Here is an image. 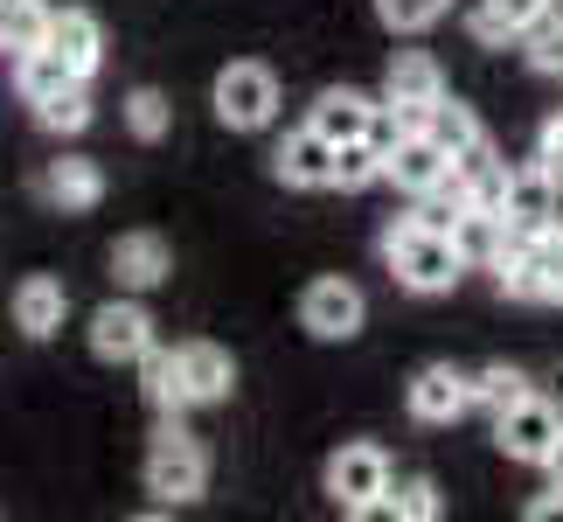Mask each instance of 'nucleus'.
<instances>
[{"instance_id": "obj_1", "label": "nucleus", "mask_w": 563, "mask_h": 522, "mask_svg": "<svg viewBox=\"0 0 563 522\" xmlns=\"http://www.w3.org/2000/svg\"><path fill=\"white\" fill-rule=\"evenodd\" d=\"M383 258H389V272H397L404 293H452V286H460V272H466L452 230H431V224H418V216L383 224Z\"/></svg>"}, {"instance_id": "obj_2", "label": "nucleus", "mask_w": 563, "mask_h": 522, "mask_svg": "<svg viewBox=\"0 0 563 522\" xmlns=\"http://www.w3.org/2000/svg\"><path fill=\"white\" fill-rule=\"evenodd\" d=\"M202 488H209L202 439H188L181 425H161L154 446H146V494H161V502H195Z\"/></svg>"}, {"instance_id": "obj_3", "label": "nucleus", "mask_w": 563, "mask_h": 522, "mask_svg": "<svg viewBox=\"0 0 563 522\" xmlns=\"http://www.w3.org/2000/svg\"><path fill=\"white\" fill-rule=\"evenodd\" d=\"M501 293L522 307H563V237L556 230H529L522 251L501 265Z\"/></svg>"}, {"instance_id": "obj_4", "label": "nucleus", "mask_w": 563, "mask_h": 522, "mask_svg": "<svg viewBox=\"0 0 563 522\" xmlns=\"http://www.w3.org/2000/svg\"><path fill=\"white\" fill-rule=\"evenodd\" d=\"M328 494H334V509H349V515H383V502H389V453L369 446V439L341 446L328 460Z\"/></svg>"}, {"instance_id": "obj_5", "label": "nucleus", "mask_w": 563, "mask_h": 522, "mask_svg": "<svg viewBox=\"0 0 563 522\" xmlns=\"http://www.w3.org/2000/svg\"><path fill=\"white\" fill-rule=\"evenodd\" d=\"M216 119L230 133H265L278 119V77L265 63H223V77H216Z\"/></svg>"}, {"instance_id": "obj_6", "label": "nucleus", "mask_w": 563, "mask_h": 522, "mask_svg": "<svg viewBox=\"0 0 563 522\" xmlns=\"http://www.w3.org/2000/svg\"><path fill=\"white\" fill-rule=\"evenodd\" d=\"M362 320H369V300H362L355 279H313L307 293H299V328H307L313 341H355Z\"/></svg>"}, {"instance_id": "obj_7", "label": "nucleus", "mask_w": 563, "mask_h": 522, "mask_svg": "<svg viewBox=\"0 0 563 522\" xmlns=\"http://www.w3.org/2000/svg\"><path fill=\"white\" fill-rule=\"evenodd\" d=\"M556 439H563V411H556L550 398H536V390H529L515 411H501V418H494V446H501L508 460H522V467H543Z\"/></svg>"}, {"instance_id": "obj_8", "label": "nucleus", "mask_w": 563, "mask_h": 522, "mask_svg": "<svg viewBox=\"0 0 563 522\" xmlns=\"http://www.w3.org/2000/svg\"><path fill=\"white\" fill-rule=\"evenodd\" d=\"M146 348H154V314H146L133 293H125V300H104V307L91 314V356L98 362H133L140 369Z\"/></svg>"}, {"instance_id": "obj_9", "label": "nucleus", "mask_w": 563, "mask_h": 522, "mask_svg": "<svg viewBox=\"0 0 563 522\" xmlns=\"http://www.w3.org/2000/svg\"><path fill=\"white\" fill-rule=\"evenodd\" d=\"M404 404H410L418 425H452L460 411H473V383H466V369H452V362H424L418 377L404 383Z\"/></svg>"}, {"instance_id": "obj_10", "label": "nucleus", "mask_w": 563, "mask_h": 522, "mask_svg": "<svg viewBox=\"0 0 563 522\" xmlns=\"http://www.w3.org/2000/svg\"><path fill=\"white\" fill-rule=\"evenodd\" d=\"M439 98H445V70H439L424 50L389 56V70H383V105H397V112H404V133H410V119H418L424 105H439Z\"/></svg>"}, {"instance_id": "obj_11", "label": "nucleus", "mask_w": 563, "mask_h": 522, "mask_svg": "<svg viewBox=\"0 0 563 522\" xmlns=\"http://www.w3.org/2000/svg\"><path fill=\"white\" fill-rule=\"evenodd\" d=\"M167 272H175V251H167V237H154V230H125L119 244H112V286H119V293H154Z\"/></svg>"}, {"instance_id": "obj_12", "label": "nucleus", "mask_w": 563, "mask_h": 522, "mask_svg": "<svg viewBox=\"0 0 563 522\" xmlns=\"http://www.w3.org/2000/svg\"><path fill=\"white\" fill-rule=\"evenodd\" d=\"M501 216L515 230H556V167L550 161H529L508 174V203Z\"/></svg>"}, {"instance_id": "obj_13", "label": "nucleus", "mask_w": 563, "mask_h": 522, "mask_svg": "<svg viewBox=\"0 0 563 522\" xmlns=\"http://www.w3.org/2000/svg\"><path fill=\"white\" fill-rule=\"evenodd\" d=\"M42 203L63 209V216H77V209H98L104 203V167L98 161H84V154H56L49 167H42Z\"/></svg>"}, {"instance_id": "obj_14", "label": "nucleus", "mask_w": 563, "mask_h": 522, "mask_svg": "<svg viewBox=\"0 0 563 522\" xmlns=\"http://www.w3.org/2000/svg\"><path fill=\"white\" fill-rule=\"evenodd\" d=\"M445 167H452V154L431 133H404L397 146L383 154V182H397L404 195H431L445 182Z\"/></svg>"}, {"instance_id": "obj_15", "label": "nucleus", "mask_w": 563, "mask_h": 522, "mask_svg": "<svg viewBox=\"0 0 563 522\" xmlns=\"http://www.w3.org/2000/svg\"><path fill=\"white\" fill-rule=\"evenodd\" d=\"M307 126L320 140H369V126H376V98L369 91H355V84H334V91H320L313 98V112H307Z\"/></svg>"}, {"instance_id": "obj_16", "label": "nucleus", "mask_w": 563, "mask_h": 522, "mask_svg": "<svg viewBox=\"0 0 563 522\" xmlns=\"http://www.w3.org/2000/svg\"><path fill=\"white\" fill-rule=\"evenodd\" d=\"M278 182L286 188H334V140H320L313 126H299V133H286V146L272 154Z\"/></svg>"}, {"instance_id": "obj_17", "label": "nucleus", "mask_w": 563, "mask_h": 522, "mask_svg": "<svg viewBox=\"0 0 563 522\" xmlns=\"http://www.w3.org/2000/svg\"><path fill=\"white\" fill-rule=\"evenodd\" d=\"M410 133H431V140H439L452 161H466V154H481V146H487V126L473 119V105H460V98L424 105V112L410 119Z\"/></svg>"}, {"instance_id": "obj_18", "label": "nucleus", "mask_w": 563, "mask_h": 522, "mask_svg": "<svg viewBox=\"0 0 563 522\" xmlns=\"http://www.w3.org/2000/svg\"><path fill=\"white\" fill-rule=\"evenodd\" d=\"M49 50L70 63L84 84H91V77H98V63H104V29H98V14H84V8H56V21H49Z\"/></svg>"}, {"instance_id": "obj_19", "label": "nucleus", "mask_w": 563, "mask_h": 522, "mask_svg": "<svg viewBox=\"0 0 563 522\" xmlns=\"http://www.w3.org/2000/svg\"><path fill=\"white\" fill-rule=\"evenodd\" d=\"M63 314H70V293H63V279L35 272V279H21V286H14V328L29 335V341H49V335L63 328Z\"/></svg>"}, {"instance_id": "obj_20", "label": "nucleus", "mask_w": 563, "mask_h": 522, "mask_svg": "<svg viewBox=\"0 0 563 522\" xmlns=\"http://www.w3.org/2000/svg\"><path fill=\"white\" fill-rule=\"evenodd\" d=\"M181 377H188L195 404H223L236 390V362H230L223 341H181Z\"/></svg>"}, {"instance_id": "obj_21", "label": "nucleus", "mask_w": 563, "mask_h": 522, "mask_svg": "<svg viewBox=\"0 0 563 522\" xmlns=\"http://www.w3.org/2000/svg\"><path fill=\"white\" fill-rule=\"evenodd\" d=\"M140 390H146V404L161 411V418H181V411L195 404L188 398V377H181V348H146L140 356Z\"/></svg>"}, {"instance_id": "obj_22", "label": "nucleus", "mask_w": 563, "mask_h": 522, "mask_svg": "<svg viewBox=\"0 0 563 522\" xmlns=\"http://www.w3.org/2000/svg\"><path fill=\"white\" fill-rule=\"evenodd\" d=\"M543 14H550V0H481V8H473V42L508 50V42H522Z\"/></svg>"}, {"instance_id": "obj_23", "label": "nucleus", "mask_w": 563, "mask_h": 522, "mask_svg": "<svg viewBox=\"0 0 563 522\" xmlns=\"http://www.w3.org/2000/svg\"><path fill=\"white\" fill-rule=\"evenodd\" d=\"M70 84H84L70 63H63L49 42L42 50H21L14 56V91H21V105H42V98H56V91H70Z\"/></svg>"}, {"instance_id": "obj_24", "label": "nucleus", "mask_w": 563, "mask_h": 522, "mask_svg": "<svg viewBox=\"0 0 563 522\" xmlns=\"http://www.w3.org/2000/svg\"><path fill=\"white\" fill-rule=\"evenodd\" d=\"M49 21H56V8L49 0H0V50H42L49 42Z\"/></svg>"}, {"instance_id": "obj_25", "label": "nucleus", "mask_w": 563, "mask_h": 522, "mask_svg": "<svg viewBox=\"0 0 563 522\" xmlns=\"http://www.w3.org/2000/svg\"><path fill=\"white\" fill-rule=\"evenodd\" d=\"M466 383H473V404H481L487 418H501V411H515V404L529 398V377L515 362H487V369H473Z\"/></svg>"}, {"instance_id": "obj_26", "label": "nucleus", "mask_w": 563, "mask_h": 522, "mask_svg": "<svg viewBox=\"0 0 563 522\" xmlns=\"http://www.w3.org/2000/svg\"><path fill=\"white\" fill-rule=\"evenodd\" d=\"M383 182V146L376 140H341L334 146V188H369Z\"/></svg>"}, {"instance_id": "obj_27", "label": "nucleus", "mask_w": 563, "mask_h": 522, "mask_svg": "<svg viewBox=\"0 0 563 522\" xmlns=\"http://www.w3.org/2000/svg\"><path fill=\"white\" fill-rule=\"evenodd\" d=\"M439 481H424V474H410V481H397L389 488V502H383V515H397V522H439Z\"/></svg>"}, {"instance_id": "obj_28", "label": "nucleus", "mask_w": 563, "mask_h": 522, "mask_svg": "<svg viewBox=\"0 0 563 522\" xmlns=\"http://www.w3.org/2000/svg\"><path fill=\"white\" fill-rule=\"evenodd\" d=\"M35 126H42V133H84V126H91V98H84V84H70V91H56V98H42V105H35Z\"/></svg>"}, {"instance_id": "obj_29", "label": "nucleus", "mask_w": 563, "mask_h": 522, "mask_svg": "<svg viewBox=\"0 0 563 522\" xmlns=\"http://www.w3.org/2000/svg\"><path fill=\"white\" fill-rule=\"evenodd\" d=\"M445 14V0H376V21L389 35H424Z\"/></svg>"}, {"instance_id": "obj_30", "label": "nucleus", "mask_w": 563, "mask_h": 522, "mask_svg": "<svg viewBox=\"0 0 563 522\" xmlns=\"http://www.w3.org/2000/svg\"><path fill=\"white\" fill-rule=\"evenodd\" d=\"M125 126H133V140H167V98L154 91V84H140L133 98H125Z\"/></svg>"}, {"instance_id": "obj_31", "label": "nucleus", "mask_w": 563, "mask_h": 522, "mask_svg": "<svg viewBox=\"0 0 563 522\" xmlns=\"http://www.w3.org/2000/svg\"><path fill=\"white\" fill-rule=\"evenodd\" d=\"M522 42H529V63H536V70H543V77H563V14H543Z\"/></svg>"}, {"instance_id": "obj_32", "label": "nucleus", "mask_w": 563, "mask_h": 522, "mask_svg": "<svg viewBox=\"0 0 563 522\" xmlns=\"http://www.w3.org/2000/svg\"><path fill=\"white\" fill-rule=\"evenodd\" d=\"M556 515H563V481L543 494V502H529V522H556Z\"/></svg>"}, {"instance_id": "obj_33", "label": "nucleus", "mask_w": 563, "mask_h": 522, "mask_svg": "<svg viewBox=\"0 0 563 522\" xmlns=\"http://www.w3.org/2000/svg\"><path fill=\"white\" fill-rule=\"evenodd\" d=\"M543 161H563V112L543 126Z\"/></svg>"}, {"instance_id": "obj_34", "label": "nucleus", "mask_w": 563, "mask_h": 522, "mask_svg": "<svg viewBox=\"0 0 563 522\" xmlns=\"http://www.w3.org/2000/svg\"><path fill=\"white\" fill-rule=\"evenodd\" d=\"M543 467H550V481H563V439L550 446V460H543Z\"/></svg>"}, {"instance_id": "obj_35", "label": "nucleus", "mask_w": 563, "mask_h": 522, "mask_svg": "<svg viewBox=\"0 0 563 522\" xmlns=\"http://www.w3.org/2000/svg\"><path fill=\"white\" fill-rule=\"evenodd\" d=\"M556 237H563V230H556Z\"/></svg>"}]
</instances>
